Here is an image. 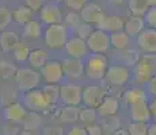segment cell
Returning a JSON list of instances; mask_svg holds the SVG:
<instances>
[{
	"label": "cell",
	"mask_w": 156,
	"mask_h": 135,
	"mask_svg": "<svg viewBox=\"0 0 156 135\" xmlns=\"http://www.w3.org/2000/svg\"><path fill=\"white\" fill-rule=\"evenodd\" d=\"M68 39H69V29L64 23L50 25L44 30V42L46 47L52 50L64 49Z\"/></svg>",
	"instance_id": "6da1fadb"
},
{
	"label": "cell",
	"mask_w": 156,
	"mask_h": 135,
	"mask_svg": "<svg viewBox=\"0 0 156 135\" xmlns=\"http://www.w3.org/2000/svg\"><path fill=\"white\" fill-rule=\"evenodd\" d=\"M156 74V54H144L133 66V80L137 85L147 84Z\"/></svg>",
	"instance_id": "7a4b0ae2"
},
{
	"label": "cell",
	"mask_w": 156,
	"mask_h": 135,
	"mask_svg": "<svg viewBox=\"0 0 156 135\" xmlns=\"http://www.w3.org/2000/svg\"><path fill=\"white\" fill-rule=\"evenodd\" d=\"M84 61V73L90 80L99 81L105 79L107 68H109V62L103 54L91 53Z\"/></svg>",
	"instance_id": "3957f363"
},
{
	"label": "cell",
	"mask_w": 156,
	"mask_h": 135,
	"mask_svg": "<svg viewBox=\"0 0 156 135\" xmlns=\"http://www.w3.org/2000/svg\"><path fill=\"white\" fill-rule=\"evenodd\" d=\"M41 83V73L37 69L31 66H22L18 68L15 73V84L18 89L22 92H27L31 89H35Z\"/></svg>",
	"instance_id": "277c9868"
},
{
	"label": "cell",
	"mask_w": 156,
	"mask_h": 135,
	"mask_svg": "<svg viewBox=\"0 0 156 135\" xmlns=\"http://www.w3.org/2000/svg\"><path fill=\"white\" fill-rule=\"evenodd\" d=\"M22 103L29 111H34V112H44L50 107V104L48 103L46 97L42 93V89L38 88L23 92Z\"/></svg>",
	"instance_id": "5b68a950"
},
{
	"label": "cell",
	"mask_w": 156,
	"mask_h": 135,
	"mask_svg": "<svg viewBox=\"0 0 156 135\" xmlns=\"http://www.w3.org/2000/svg\"><path fill=\"white\" fill-rule=\"evenodd\" d=\"M132 77V72L129 66H125L122 64H114L107 68L106 76L105 79L106 81L113 86H122L129 83Z\"/></svg>",
	"instance_id": "8992f818"
},
{
	"label": "cell",
	"mask_w": 156,
	"mask_h": 135,
	"mask_svg": "<svg viewBox=\"0 0 156 135\" xmlns=\"http://www.w3.org/2000/svg\"><path fill=\"white\" fill-rule=\"evenodd\" d=\"M40 73L42 79L46 81L48 84H61L65 79L64 69H62V64L57 59H49L42 68L40 69Z\"/></svg>",
	"instance_id": "52a82bcc"
},
{
	"label": "cell",
	"mask_w": 156,
	"mask_h": 135,
	"mask_svg": "<svg viewBox=\"0 0 156 135\" xmlns=\"http://www.w3.org/2000/svg\"><path fill=\"white\" fill-rule=\"evenodd\" d=\"M87 45L91 53L95 54H103L109 50L110 45V34L103 30L94 29L88 38H87Z\"/></svg>",
	"instance_id": "ba28073f"
},
{
	"label": "cell",
	"mask_w": 156,
	"mask_h": 135,
	"mask_svg": "<svg viewBox=\"0 0 156 135\" xmlns=\"http://www.w3.org/2000/svg\"><path fill=\"white\" fill-rule=\"evenodd\" d=\"M82 86L76 83H65L60 85V100L65 106H79L82 103Z\"/></svg>",
	"instance_id": "9c48e42d"
},
{
	"label": "cell",
	"mask_w": 156,
	"mask_h": 135,
	"mask_svg": "<svg viewBox=\"0 0 156 135\" xmlns=\"http://www.w3.org/2000/svg\"><path fill=\"white\" fill-rule=\"evenodd\" d=\"M67 57H72V58H77V59H84L90 56V49L87 45L86 39H82L79 37H69L68 42L65 43L64 47Z\"/></svg>",
	"instance_id": "30bf717a"
},
{
	"label": "cell",
	"mask_w": 156,
	"mask_h": 135,
	"mask_svg": "<svg viewBox=\"0 0 156 135\" xmlns=\"http://www.w3.org/2000/svg\"><path fill=\"white\" fill-rule=\"evenodd\" d=\"M105 99V92L97 84H90L83 88L82 92V103L86 107L91 108H98L99 104L103 101Z\"/></svg>",
	"instance_id": "8fae6325"
},
{
	"label": "cell",
	"mask_w": 156,
	"mask_h": 135,
	"mask_svg": "<svg viewBox=\"0 0 156 135\" xmlns=\"http://www.w3.org/2000/svg\"><path fill=\"white\" fill-rule=\"evenodd\" d=\"M137 47L145 54H156V29H144L136 37Z\"/></svg>",
	"instance_id": "7c38bea8"
},
{
	"label": "cell",
	"mask_w": 156,
	"mask_h": 135,
	"mask_svg": "<svg viewBox=\"0 0 156 135\" xmlns=\"http://www.w3.org/2000/svg\"><path fill=\"white\" fill-rule=\"evenodd\" d=\"M40 19L46 26L62 23V12L58 3L46 2V4L40 10Z\"/></svg>",
	"instance_id": "4fadbf2b"
},
{
	"label": "cell",
	"mask_w": 156,
	"mask_h": 135,
	"mask_svg": "<svg viewBox=\"0 0 156 135\" xmlns=\"http://www.w3.org/2000/svg\"><path fill=\"white\" fill-rule=\"evenodd\" d=\"M62 69H64L65 79L68 80H77L83 76L84 73V61L77 58L67 57L61 61Z\"/></svg>",
	"instance_id": "5bb4252c"
},
{
	"label": "cell",
	"mask_w": 156,
	"mask_h": 135,
	"mask_svg": "<svg viewBox=\"0 0 156 135\" xmlns=\"http://www.w3.org/2000/svg\"><path fill=\"white\" fill-rule=\"evenodd\" d=\"M3 115H4L7 122L23 123L26 115H27V108L23 106V103H16V101H14V103H10L4 107Z\"/></svg>",
	"instance_id": "9a60e30c"
},
{
	"label": "cell",
	"mask_w": 156,
	"mask_h": 135,
	"mask_svg": "<svg viewBox=\"0 0 156 135\" xmlns=\"http://www.w3.org/2000/svg\"><path fill=\"white\" fill-rule=\"evenodd\" d=\"M105 15L106 14L103 12L102 7L97 3H87L84 8L80 11V16H82L83 22H87L92 26H97L103 19Z\"/></svg>",
	"instance_id": "2e32d148"
},
{
	"label": "cell",
	"mask_w": 156,
	"mask_h": 135,
	"mask_svg": "<svg viewBox=\"0 0 156 135\" xmlns=\"http://www.w3.org/2000/svg\"><path fill=\"white\" fill-rule=\"evenodd\" d=\"M129 115H130L132 122H144L148 123L152 118L151 107H149L148 100L147 101H139L129 107Z\"/></svg>",
	"instance_id": "e0dca14e"
},
{
	"label": "cell",
	"mask_w": 156,
	"mask_h": 135,
	"mask_svg": "<svg viewBox=\"0 0 156 135\" xmlns=\"http://www.w3.org/2000/svg\"><path fill=\"white\" fill-rule=\"evenodd\" d=\"M95 27L109 32V34H112V32H117V31L124 30L125 19L121 16H118V15H105L103 19H102Z\"/></svg>",
	"instance_id": "ac0fdd59"
},
{
	"label": "cell",
	"mask_w": 156,
	"mask_h": 135,
	"mask_svg": "<svg viewBox=\"0 0 156 135\" xmlns=\"http://www.w3.org/2000/svg\"><path fill=\"white\" fill-rule=\"evenodd\" d=\"M20 43V38L14 31H4L0 32V47L3 52H14L15 47Z\"/></svg>",
	"instance_id": "d6986e66"
},
{
	"label": "cell",
	"mask_w": 156,
	"mask_h": 135,
	"mask_svg": "<svg viewBox=\"0 0 156 135\" xmlns=\"http://www.w3.org/2000/svg\"><path fill=\"white\" fill-rule=\"evenodd\" d=\"M119 108V103L115 97H112V96H107V97L103 99V101L99 104V107L97 108L98 115L102 116V118H107V116H113L117 113Z\"/></svg>",
	"instance_id": "ffe728a7"
},
{
	"label": "cell",
	"mask_w": 156,
	"mask_h": 135,
	"mask_svg": "<svg viewBox=\"0 0 156 135\" xmlns=\"http://www.w3.org/2000/svg\"><path fill=\"white\" fill-rule=\"evenodd\" d=\"M144 29H145V20H144V18L133 16V15L125 22V27H124L125 32H128L132 38H136Z\"/></svg>",
	"instance_id": "44dd1931"
},
{
	"label": "cell",
	"mask_w": 156,
	"mask_h": 135,
	"mask_svg": "<svg viewBox=\"0 0 156 135\" xmlns=\"http://www.w3.org/2000/svg\"><path fill=\"white\" fill-rule=\"evenodd\" d=\"M130 41H132V37L128 32H125V30H121V31L112 32V34H110V45H112V47H114V49H117V50L129 49Z\"/></svg>",
	"instance_id": "7402d4cb"
},
{
	"label": "cell",
	"mask_w": 156,
	"mask_h": 135,
	"mask_svg": "<svg viewBox=\"0 0 156 135\" xmlns=\"http://www.w3.org/2000/svg\"><path fill=\"white\" fill-rule=\"evenodd\" d=\"M29 64L31 68L34 69H41L49 61V53L44 49H33L30 50V56H29Z\"/></svg>",
	"instance_id": "603a6c76"
},
{
	"label": "cell",
	"mask_w": 156,
	"mask_h": 135,
	"mask_svg": "<svg viewBox=\"0 0 156 135\" xmlns=\"http://www.w3.org/2000/svg\"><path fill=\"white\" fill-rule=\"evenodd\" d=\"M148 92L147 89L141 88V86H133V88H129L124 95L125 101L132 106L134 103H139V101H147L148 100Z\"/></svg>",
	"instance_id": "cb8c5ba5"
},
{
	"label": "cell",
	"mask_w": 156,
	"mask_h": 135,
	"mask_svg": "<svg viewBox=\"0 0 156 135\" xmlns=\"http://www.w3.org/2000/svg\"><path fill=\"white\" fill-rule=\"evenodd\" d=\"M80 115V108L79 106H65L60 112V120L67 124H72V123L79 120Z\"/></svg>",
	"instance_id": "d4e9b609"
},
{
	"label": "cell",
	"mask_w": 156,
	"mask_h": 135,
	"mask_svg": "<svg viewBox=\"0 0 156 135\" xmlns=\"http://www.w3.org/2000/svg\"><path fill=\"white\" fill-rule=\"evenodd\" d=\"M23 35L29 39H37L41 35H44V29L38 20L31 19L30 22H27L23 26Z\"/></svg>",
	"instance_id": "484cf974"
},
{
	"label": "cell",
	"mask_w": 156,
	"mask_h": 135,
	"mask_svg": "<svg viewBox=\"0 0 156 135\" xmlns=\"http://www.w3.org/2000/svg\"><path fill=\"white\" fill-rule=\"evenodd\" d=\"M128 8L133 16H144L149 10L148 0H126Z\"/></svg>",
	"instance_id": "4316f807"
},
{
	"label": "cell",
	"mask_w": 156,
	"mask_h": 135,
	"mask_svg": "<svg viewBox=\"0 0 156 135\" xmlns=\"http://www.w3.org/2000/svg\"><path fill=\"white\" fill-rule=\"evenodd\" d=\"M31 16H33V11L27 5L18 7L12 11V20H15V23H18V25L25 26L26 23L31 20Z\"/></svg>",
	"instance_id": "83f0119b"
},
{
	"label": "cell",
	"mask_w": 156,
	"mask_h": 135,
	"mask_svg": "<svg viewBox=\"0 0 156 135\" xmlns=\"http://www.w3.org/2000/svg\"><path fill=\"white\" fill-rule=\"evenodd\" d=\"M42 93L50 106H55L60 100V86L57 84H46L42 88Z\"/></svg>",
	"instance_id": "f1b7e54d"
},
{
	"label": "cell",
	"mask_w": 156,
	"mask_h": 135,
	"mask_svg": "<svg viewBox=\"0 0 156 135\" xmlns=\"http://www.w3.org/2000/svg\"><path fill=\"white\" fill-rule=\"evenodd\" d=\"M42 123V118L38 115V112H34V111H30L26 115L25 120H23V124H25V130L27 131H31V130H35L38 128Z\"/></svg>",
	"instance_id": "f546056e"
},
{
	"label": "cell",
	"mask_w": 156,
	"mask_h": 135,
	"mask_svg": "<svg viewBox=\"0 0 156 135\" xmlns=\"http://www.w3.org/2000/svg\"><path fill=\"white\" fill-rule=\"evenodd\" d=\"M98 116V111L97 108H91V107H86L83 110H80V115H79V120L82 123H84L86 126L94 124L97 120Z\"/></svg>",
	"instance_id": "4dcf8cb0"
},
{
	"label": "cell",
	"mask_w": 156,
	"mask_h": 135,
	"mask_svg": "<svg viewBox=\"0 0 156 135\" xmlns=\"http://www.w3.org/2000/svg\"><path fill=\"white\" fill-rule=\"evenodd\" d=\"M18 68L16 65H14L11 61H7V59H0V76L2 79H11V77H15V73H16Z\"/></svg>",
	"instance_id": "1f68e13d"
},
{
	"label": "cell",
	"mask_w": 156,
	"mask_h": 135,
	"mask_svg": "<svg viewBox=\"0 0 156 135\" xmlns=\"http://www.w3.org/2000/svg\"><path fill=\"white\" fill-rule=\"evenodd\" d=\"M121 57H122V61H124L125 66H134L136 62L139 61V52L137 50H132V49H125V50H121Z\"/></svg>",
	"instance_id": "d6a6232c"
},
{
	"label": "cell",
	"mask_w": 156,
	"mask_h": 135,
	"mask_svg": "<svg viewBox=\"0 0 156 135\" xmlns=\"http://www.w3.org/2000/svg\"><path fill=\"white\" fill-rule=\"evenodd\" d=\"M12 54H14L15 61H18V62H26L29 59V56H30V49L26 46L25 43H22V42H20V43L16 47H15V50L12 52Z\"/></svg>",
	"instance_id": "836d02e7"
},
{
	"label": "cell",
	"mask_w": 156,
	"mask_h": 135,
	"mask_svg": "<svg viewBox=\"0 0 156 135\" xmlns=\"http://www.w3.org/2000/svg\"><path fill=\"white\" fill-rule=\"evenodd\" d=\"M82 22H83V19H82V16H80V14L75 12V11L68 12L64 18V25L67 26L69 30H75Z\"/></svg>",
	"instance_id": "e575fe53"
},
{
	"label": "cell",
	"mask_w": 156,
	"mask_h": 135,
	"mask_svg": "<svg viewBox=\"0 0 156 135\" xmlns=\"http://www.w3.org/2000/svg\"><path fill=\"white\" fill-rule=\"evenodd\" d=\"M128 131L129 135H148V124L144 122H132Z\"/></svg>",
	"instance_id": "d590c367"
},
{
	"label": "cell",
	"mask_w": 156,
	"mask_h": 135,
	"mask_svg": "<svg viewBox=\"0 0 156 135\" xmlns=\"http://www.w3.org/2000/svg\"><path fill=\"white\" fill-rule=\"evenodd\" d=\"M12 22V12L7 7H0V31H4Z\"/></svg>",
	"instance_id": "8d00e7d4"
},
{
	"label": "cell",
	"mask_w": 156,
	"mask_h": 135,
	"mask_svg": "<svg viewBox=\"0 0 156 135\" xmlns=\"http://www.w3.org/2000/svg\"><path fill=\"white\" fill-rule=\"evenodd\" d=\"M73 31H75V34H76V37H79V38H82V39L87 41V38L91 35V32L94 31V29H92V25H90V23L82 22L79 26L76 27V29L73 30Z\"/></svg>",
	"instance_id": "74e56055"
},
{
	"label": "cell",
	"mask_w": 156,
	"mask_h": 135,
	"mask_svg": "<svg viewBox=\"0 0 156 135\" xmlns=\"http://www.w3.org/2000/svg\"><path fill=\"white\" fill-rule=\"evenodd\" d=\"M19 133H20L19 123L5 122L4 126L2 127V134L3 135H19Z\"/></svg>",
	"instance_id": "f35d334b"
},
{
	"label": "cell",
	"mask_w": 156,
	"mask_h": 135,
	"mask_svg": "<svg viewBox=\"0 0 156 135\" xmlns=\"http://www.w3.org/2000/svg\"><path fill=\"white\" fill-rule=\"evenodd\" d=\"M143 18L145 20V25H148L152 29H156V7H149V10Z\"/></svg>",
	"instance_id": "ab89813d"
},
{
	"label": "cell",
	"mask_w": 156,
	"mask_h": 135,
	"mask_svg": "<svg viewBox=\"0 0 156 135\" xmlns=\"http://www.w3.org/2000/svg\"><path fill=\"white\" fill-rule=\"evenodd\" d=\"M68 8L73 11H82L84 8V5L88 3V0H64Z\"/></svg>",
	"instance_id": "60d3db41"
},
{
	"label": "cell",
	"mask_w": 156,
	"mask_h": 135,
	"mask_svg": "<svg viewBox=\"0 0 156 135\" xmlns=\"http://www.w3.org/2000/svg\"><path fill=\"white\" fill-rule=\"evenodd\" d=\"M25 2H26V5L31 11H40L46 4V0H25Z\"/></svg>",
	"instance_id": "b9f144b4"
},
{
	"label": "cell",
	"mask_w": 156,
	"mask_h": 135,
	"mask_svg": "<svg viewBox=\"0 0 156 135\" xmlns=\"http://www.w3.org/2000/svg\"><path fill=\"white\" fill-rule=\"evenodd\" d=\"M145 85H147L145 89H147V92H148V95L151 96V97L156 99V74L145 84Z\"/></svg>",
	"instance_id": "7bdbcfd3"
},
{
	"label": "cell",
	"mask_w": 156,
	"mask_h": 135,
	"mask_svg": "<svg viewBox=\"0 0 156 135\" xmlns=\"http://www.w3.org/2000/svg\"><path fill=\"white\" fill-rule=\"evenodd\" d=\"M86 130H87V134H88V135H102V128H101V126L95 124V123H94V124L87 126Z\"/></svg>",
	"instance_id": "ee69618b"
},
{
	"label": "cell",
	"mask_w": 156,
	"mask_h": 135,
	"mask_svg": "<svg viewBox=\"0 0 156 135\" xmlns=\"http://www.w3.org/2000/svg\"><path fill=\"white\" fill-rule=\"evenodd\" d=\"M67 135H88L87 134V130L83 127H79V126H75V127H72L69 131H68Z\"/></svg>",
	"instance_id": "f6af8a7d"
},
{
	"label": "cell",
	"mask_w": 156,
	"mask_h": 135,
	"mask_svg": "<svg viewBox=\"0 0 156 135\" xmlns=\"http://www.w3.org/2000/svg\"><path fill=\"white\" fill-rule=\"evenodd\" d=\"M149 107H151L152 116H155V119H156V99H154V100L149 103Z\"/></svg>",
	"instance_id": "bcb514c9"
},
{
	"label": "cell",
	"mask_w": 156,
	"mask_h": 135,
	"mask_svg": "<svg viewBox=\"0 0 156 135\" xmlns=\"http://www.w3.org/2000/svg\"><path fill=\"white\" fill-rule=\"evenodd\" d=\"M148 135H156V123L148 126Z\"/></svg>",
	"instance_id": "7dc6e473"
},
{
	"label": "cell",
	"mask_w": 156,
	"mask_h": 135,
	"mask_svg": "<svg viewBox=\"0 0 156 135\" xmlns=\"http://www.w3.org/2000/svg\"><path fill=\"white\" fill-rule=\"evenodd\" d=\"M112 4H115V5H121V4H124L126 0H109Z\"/></svg>",
	"instance_id": "c3c4849f"
},
{
	"label": "cell",
	"mask_w": 156,
	"mask_h": 135,
	"mask_svg": "<svg viewBox=\"0 0 156 135\" xmlns=\"http://www.w3.org/2000/svg\"><path fill=\"white\" fill-rule=\"evenodd\" d=\"M19 135H33L31 131H27V130H23V131H20Z\"/></svg>",
	"instance_id": "681fc988"
},
{
	"label": "cell",
	"mask_w": 156,
	"mask_h": 135,
	"mask_svg": "<svg viewBox=\"0 0 156 135\" xmlns=\"http://www.w3.org/2000/svg\"><path fill=\"white\" fill-rule=\"evenodd\" d=\"M149 7H156V0H148Z\"/></svg>",
	"instance_id": "f907efd6"
},
{
	"label": "cell",
	"mask_w": 156,
	"mask_h": 135,
	"mask_svg": "<svg viewBox=\"0 0 156 135\" xmlns=\"http://www.w3.org/2000/svg\"><path fill=\"white\" fill-rule=\"evenodd\" d=\"M50 2H55V3H61V2H64V0H50Z\"/></svg>",
	"instance_id": "816d5d0a"
},
{
	"label": "cell",
	"mask_w": 156,
	"mask_h": 135,
	"mask_svg": "<svg viewBox=\"0 0 156 135\" xmlns=\"http://www.w3.org/2000/svg\"><path fill=\"white\" fill-rule=\"evenodd\" d=\"M2 52H3V50H2V47H0V53H2Z\"/></svg>",
	"instance_id": "f5cc1de1"
},
{
	"label": "cell",
	"mask_w": 156,
	"mask_h": 135,
	"mask_svg": "<svg viewBox=\"0 0 156 135\" xmlns=\"http://www.w3.org/2000/svg\"><path fill=\"white\" fill-rule=\"evenodd\" d=\"M0 81H2V76H0Z\"/></svg>",
	"instance_id": "db71d44e"
}]
</instances>
